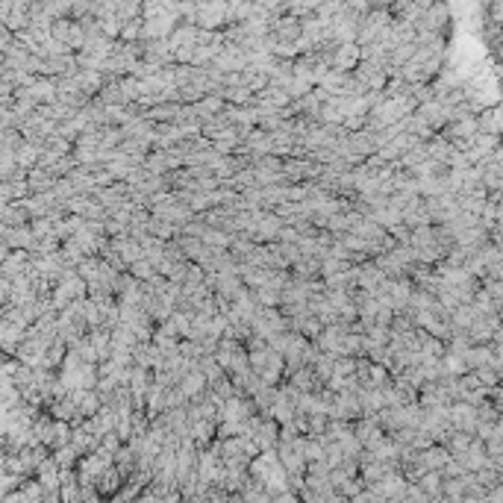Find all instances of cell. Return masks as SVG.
<instances>
[{"instance_id":"cell-1","label":"cell","mask_w":503,"mask_h":503,"mask_svg":"<svg viewBox=\"0 0 503 503\" xmlns=\"http://www.w3.org/2000/svg\"><path fill=\"white\" fill-rule=\"evenodd\" d=\"M221 24H230L224 4H198V6H195V27H198V30L212 33V30H218Z\"/></svg>"},{"instance_id":"cell-2","label":"cell","mask_w":503,"mask_h":503,"mask_svg":"<svg viewBox=\"0 0 503 503\" xmlns=\"http://www.w3.org/2000/svg\"><path fill=\"white\" fill-rule=\"evenodd\" d=\"M359 62H362V56H359V44H335V51L330 56V65L339 71V74H350V71H356Z\"/></svg>"},{"instance_id":"cell-3","label":"cell","mask_w":503,"mask_h":503,"mask_svg":"<svg viewBox=\"0 0 503 503\" xmlns=\"http://www.w3.org/2000/svg\"><path fill=\"white\" fill-rule=\"evenodd\" d=\"M177 389L183 392V397H191V400H200L203 395H206V389H209V382H206V377L198 371V365H195V371H188L180 382H177Z\"/></svg>"},{"instance_id":"cell-4","label":"cell","mask_w":503,"mask_h":503,"mask_svg":"<svg viewBox=\"0 0 503 503\" xmlns=\"http://www.w3.org/2000/svg\"><path fill=\"white\" fill-rule=\"evenodd\" d=\"M280 230H283V221L277 218V215H262V212H256L253 230H250V233H256V238L268 242V238H277V235H280Z\"/></svg>"},{"instance_id":"cell-5","label":"cell","mask_w":503,"mask_h":503,"mask_svg":"<svg viewBox=\"0 0 503 503\" xmlns=\"http://www.w3.org/2000/svg\"><path fill=\"white\" fill-rule=\"evenodd\" d=\"M27 250H15L12 256L4 259V265H0V271H4L6 277H21V271H27Z\"/></svg>"},{"instance_id":"cell-6","label":"cell","mask_w":503,"mask_h":503,"mask_svg":"<svg viewBox=\"0 0 503 503\" xmlns=\"http://www.w3.org/2000/svg\"><path fill=\"white\" fill-rule=\"evenodd\" d=\"M39 156H41V151L33 145V141H21L18 153H15V165H24V168L33 171V165H39Z\"/></svg>"},{"instance_id":"cell-7","label":"cell","mask_w":503,"mask_h":503,"mask_svg":"<svg viewBox=\"0 0 503 503\" xmlns=\"http://www.w3.org/2000/svg\"><path fill=\"white\" fill-rule=\"evenodd\" d=\"M253 300H256V306H262V309H277L280 306V292H274V289H253Z\"/></svg>"},{"instance_id":"cell-8","label":"cell","mask_w":503,"mask_h":503,"mask_svg":"<svg viewBox=\"0 0 503 503\" xmlns=\"http://www.w3.org/2000/svg\"><path fill=\"white\" fill-rule=\"evenodd\" d=\"M218 98L224 101H233V103H250V91L245 88V86H235V88H221L218 91Z\"/></svg>"},{"instance_id":"cell-9","label":"cell","mask_w":503,"mask_h":503,"mask_svg":"<svg viewBox=\"0 0 503 503\" xmlns=\"http://www.w3.org/2000/svg\"><path fill=\"white\" fill-rule=\"evenodd\" d=\"M4 444H6V439H0V450H4ZM0 457H4V453H0Z\"/></svg>"}]
</instances>
